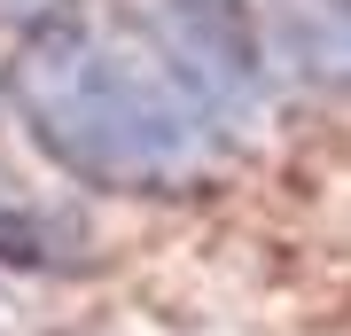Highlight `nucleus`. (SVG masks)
<instances>
[{"label":"nucleus","mask_w":351,"mask_h":336,"mask_svg":"<svg viewBox=\"0 0 351 336\" xmlns=\"http://www.w3.org/2000/svg\"><path fill=\"white\" fill-rule=\"evenodd\" d=\"M8 102L32 149L101 196H188L219 172V117L141 32L47 16L8 55Z\"/></svg>","instance_id":"nucleus-1"},{"label":"nucleus","mask_w":351,"mask_h":336,"mask_svg":"<svg viewBox=\"0 0 351 336\" xmlns=\"http://www.w3.org/2000/svg\"><path fill=\"white\" fill-rule=\"evenodd\" d=\"M8 16H24V32L32 24H47V16H71V0H0Z\"/></svg>","instance_id":"nucleus-2"},{"label":"nucleus","mask_w":351,"mask_h":336,"mask_svg":"<svg viewBox=\"0 0 351 336\" xmlns=\"http://www.w3.org/2000/svg\"><path fill=\"white\" fill-rule=\"evenodd\" d=\"M328 63H336V71H343V78H351V24H343V32H336V47H328Z\"/></svg>","instance_id":"nucleus-3"}]
</instances>
